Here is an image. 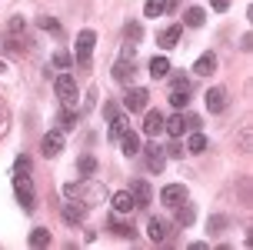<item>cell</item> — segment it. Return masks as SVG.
<instances>
[{
	"label": "cell",
	"instance_id": "obj_14",
	"mask_svg": "<svg viewBox=\"0 0 253 250\" xmlns=\"http://www.w3.org/2000/svg\"><path fill=\"white\" fill-rule=\"evenodd\" d=\"M117 140H120V147H124L126 157H137V153H140V134H133V130H124Z\"/></svg>",
	"mask_w": 253,
	"mask_h": 250
},
{
	"label": "cell",
	"instance_id": "obj_30",
	"mask_svg": "<svg viewBox=\"0 0 253 250\" xmlns=\"http://www.w3.org/2000/svg\"><path fill=\"white\" fill-rule=\"evenodd\" d=\"M7 34H10V37H20V34H27V24H24V17H13L10 24H7Z\"/></svg>",
	"mask_w": 253,
	"mask_h": 250
},
{
	"label": "cell",
	"instance_id": "obj_2",
	"mask_svg": "<svg viewBox=\"0 0 253 250\" xmlns=\"http://www.w3.org/2000/svg\"><path fill=\"white\" fill-rule=\"evenodd\" d=\"M13 194H17V200H20V207H24L27 213H34L37 200H34V184H30L27 174H13Z\"/></svg>",
	"mask_w": 253,
	"mask_h": 250
},
{
	"label": "cell",
	"instance_id": "obj_19",
	"mask_svg": "<svg viewBox=\"0 0 253 250\" xmlns=\"http://www.w3.org/2000/svg\"><path fill=\"white\" fill-rule=\"evenodd\" d=\"M167 74H170V60H167V57H153L150 60V77L153 80H164Z\"/></svg>",
	"mask_w": 253,
	"mask_h": 250
},
{
	"label": "cell",
	"instance_id": "obj_23",
	"mask_svg": "<svg viewBox=\"0 0 253 250\" xmlns=\"http://www.w3.org/2000/svg\"><path fill=\"white\" fill-rule=\"evenodd\" d=\"M84 213H87V207L67 203V207H63V220H67V224H80V220H84Z\"/></svg>",
	"mask_w": 253,
	"mask_h": 250
},
{
	"label": "cell",
	"instance_id": "obj_21",
	"mask_svg": "<svg viewBox=\"0 0 253 250\" xmlns=\"http://www.w3.org/2000/svg\"><path fill=\"white\" fill-rule=\"evenodd\" d=\"M110 230H114L117 237H130V240H133V234H137V230H133V224H126V220H120V217H114V220H110Z\"/></svg>",
	"mask_w": 253,
	"mask_h": 250
},
{
	"label": "cell",
	"instance_id": "obj_26",
	"mask_svg": "<svg viewBox=\"0 0 253 250\" xmlns=\"http://www.w3.org/2000/svg\"><path fill=\"white\" fill-rule=\"evenodd\" d=\"M167 10V0H147L143 3V17H160Z\"/></svg>",
	"mask_w": 253,
	"mask_h": 250
},
{
	"label": "cell",
	"instance_id": "obj_9",
	"mask_svg": "<svg viewBox=\"0 0 253 250\" xmlns=\"http://www.w3.org/2000/svg\"><path fill=\"white\" fill-rule=\"evenodd\" d=\"M143 134H147V137L164 134V113L160 110H147V117H143Z\"/></svg>",
	"mask_w": 253,
	"mask_h": 250
},
{
	"label": "cell",
	"instance_id": "obj_11",
	"mask_svg": "<svg viewBox=\"0 0 253 250\" xmlns=\"http://www.w3.org/2000/svg\"><path fill=\"white\" fill-rule=\"evenodd\" d=\"M130 194H133V203H137V207H147L150 197H153V190H150L147 180H133V184H130Z\"/></svg>",
	"mask_w": 253,
	"mask_h": 250
},
{
	"label": "cell",
	"instance_id": "obj_13",
	"mask_svg": "<svg viewBox=\"0 0 253 250\" xmlns=\"http://www.w3.org/2000/svg\"><path fill=\"white\" fill-rule=\"evenodd\" d=\"M180 34H183V30H180V24H173V27H167V30H160V34H157V44H160L164 50H170V47H177V44H180Z\"/></svg>",
	"mask_w": 253,
	"mask_h": 250
},
{
	"label": "cell",
	"instance_id": "obj_6",
	"mask_svg": "<svg viewBox=\"0 0 253 250\" xmlns=\"http://www.w3.org/2000/svg\"><path fill=\"white\" fill-rule=\"evenodd\" d=\"M60 150H63V134H60V130L43 134V140H40V153H43V157H57Z\"/></svg>",
	"mask_w": 253,
	"mask_h": 250
},
{
	"label": "cell",
	"instance_id": "obj_15",
	"mask_svg": "<svg viewBox=\"0 0 253 250\" xmlns=\"http://www.w3.org/2000/svg\"><path fill=\"white\" fill-rule=\"evenodd\" d=\"M114 210L117 213H130V210H137V203H133V194L130 190H120V194H114Z\"/></svg>",
	"mask_w": 253,
	"mask_h": 250
},
{
	"label": "cell",
	"instance_id": "obj_7",
	"mask_svg": "<svg viewBox=\"0 0 253 250\" xmlns=\"http://www.w3.org/2000/svg\"><path fill=\"white\" fill-rule=\"evenodd\" d=\"M143 157H147V167H150V170H157V174L167 167V150L160 147V144H150V147L143 150Z\"/></svg>",
	"mask_w": 253,
	"mask_h": 250
},
{
	"label": "cell",
	"instance_id": "obj_35",
	"mask_svg": "<svg viewBox=\"0 0 253 250\" xmlns=\"http://www.w3.org/2000/svg\"><path fill=\"white\" fill-rule=\"evenodd\" d=\"M37 24L43 27V30H50V34H60V24H57V20H53V17H40Z\"/></svg>",
	"mask_w": 253,
	"mask_h": 250
},
{
	"label": "cell",
	"instance_id": "obj_12",
	"mask_svg": "<svg viewBox=\"0 0 253 250\" xmlns=\"http://www.w3.org/2000/svg\"><path fill=\"white\" fill-rule=\"evenodd\" d=\"M147 234H150L153 244H164V240L170 237V224H167V220H157V217H150V224H147Z\"/></svg>",
	"mask_w": 253,
	"mask_h": 250
},
{
	"label": "cell",
	"instance_id": "obj_24",
	"mask_svg": "<svg viewBox=\"0 0 253 250\" xmlns=\"http://www.w3.org/2000/svg\"><path fill=\"white\" fill-rule=\"evenodd\" d=\"M203 20H207V13H203L200 7H190V10L183 13V24L187 27H203Z\"/></svg>",
	"mask_w": 253,
	"mask_h": 250
},
{
	"label": "cell",
	"instance_id": "obj_10",
	"mask_svg": "<svg viewBox=\"0 0 253 250\" xmlns=\"http://www.w3.org/2000/svg\"><path fill=\"white\" fill-rule=\"evenodd\" d=\"M207 110H210V113H220V110H227V90H223V87H213V90H207Z\"/></svg>",
	"mask_w": 253,
	"mask_h": 250
},
{
	"label": "cell",
	"instance_id": "obj_27",
	"mask_svg": "<svg viewBox=\"0 0 253 250\" xmlns=\"http://www.w3.org/2000/svg\"><path fill=\"white\" fill-rule=\"evenodd\" d=\"M77 120H80V113L67 107V110L60 113V130H74V127H77Z\"/></svg>",
	"mask_w": 253,
	"mask_h": 250
},
{
	"label": "cell",
	"instance_id": "obj_20",
	"mask_svg": "<svg viewBox=\"0 0 253 250\" xmlns=\"http://www.w3.org/2000/svg\"><path fill=\"white\" fill-rule=\"evenodd\" d=\"M173 210H177V224H180V227H190V224H193V217H197V213H193V207H190L187 200H183V203H177Z\"/></svg>",
	"mask_w": 253,
	"mask_h": 250
},
{
	"label": "cell",
	"instance_id": "obj_38",
	"mask_svg": "<svg viewBox=\"0 0 253 250\" xmlns=\"http://www.w3.org/2000/svg\"><path fill=\"white\" fill-rule=\"evenodd\" d=\"M173 90H183V94H190V80L187 77H173V84H170Z\"/></svg>",
	"mask_w": 253,
	"mask_h": 250
},
{
	"label": "cell",
	"instance_id": "obj_29",
	"mask_svg": "<svg viewBox=\"0 0 253 250\" xmlns=\"http://www.w3.org/2000/svg\"><path fill=\"white\" fill-rule=\"evenodd\" d=\"M124 130H126V117H120V113H117V117H110V137L117 140Z\"/></svg>",
	"mask_w": 253,
	"mask_h": 250
},
{
	"label": "cell",
	"instance_id": "obj_8",
	"mask_svg": "<svg viewBox=\"0 0 253 250\" xmlns=\"http://www.w3.org/2000/svg\"><path fill=\"white\" fill-rule=\"evenodd\" d=\"M160 200H164L167 207H177V203L187 200V187H183V184H167V187L160 190Z\"/></svg>",
	"mask_w": 253,
	"mask_h": 250
},
{
	"label": "cell",
	"instance_id": "obj_33",
	"mask_svg": "<svg viewBox=\"0 0 253 250\" xmlns=\"http://www.w3.org/2000/svg\"><path fill=\"white\" fill-rule=\"evenodd\" d=\"M170 103H173L177 110H183V107H187V103H190V97H187V94H183V90H173V94H170Z\"/></svg>",
	"mask_w": 253,
	"mask_h": 250
},
{
	"label": "cell",
	"instance_id": "obj_1",
	"mask_svg": "<svg viewBox=\"0 0 253 250\" xmlns=\"http://www.w3.org/2000/svg\"><path fill=\"white\" fill-rule=\"evenodd\" d=\"M63 197L67 200H84V203H97V200L107 197V187H103L100 180H80V184H63Z\"/></svg>",
	"mask_w": 253,
	"mask_h": 250
},
{
	"label": "cell",
	"instance_id": "obj_36",
	"mask_svg": "<svg viewBox=\"0 0 253 250\" xmlns=\"http://www.w3.org/2000/svg\"><path fill=\"white\" fill-rule=\"evenodd\" d=\"M13 174H30V157H17V163H13Z\"/></svg>",
	"mask_w": 253,
	"mask_h": 250
},
{
	"label": "cell",
	"instance_id": "obj_40",
	"mask_svg": "<svg viewBox=\"0 0 253 250\" xmlns=\"http://www.w3.org/2000/svg\"><path fill=\"white\" fill-rule=\"evenodd\" d=\"M210 7H213V10H220V13H223V10H227V7H230V0H210Z\"/></svg>",
	"mask_w": 253,
	"mask_h": 250
},
{
	"label": "cell",
	"instance_id": "obj_28",
	"mask_svg": "<svg viewBox=\"0 0 253 250\" xmlns=\"http://www.w3.org/2000/svg\"><path fill=\"white\" fill-rule=\"evenodd\" d=\"M47 244H50V230L37 227V230L30 234V247H47Z\"/></svg>",
	"mask_w": 253,
	"mask_h": 250
},
{
	"label": "cell",
	"instance_id": "obj_22",
	"mask_svg": "<svg viewBox=\"0 0 253 250\" xmlns=\"http://www.w3.org/2000/svg\"><path fill=\"white\" fill-rule=\"evenodd\" d=\"M187 150H190V153H203V150H207V137H203L200 130H190V140H187Z\"/></svg>",
	"mask_w": 253,
	"mask_h": 250
},
{
	"label": "cell",
	"instance_id": "obj_32",
	"mask_svg": "<svg viewBox=\"0 0 253 250\" xmlns=\"http://www.w3.org/2000/svg\"><path fill=\"white\" fill-rule=\"evenodd\" d=\"M140 37H143V27H140L137 20H130V24H126V40H130V44H137Z\"/></svg>",
	"mask_w": 253,
	"mask_h": 250
},
{
	"label": "cell",
	"instance_id": "obj_41",
	"mask_svg": "<svg viewBox=\"0 0 253 250\" xmlns=\"http://www.w3.org/2000/svg\"><path fill=\"white\" fill-rule=\"evenodd\" d=\"M167 157H183V147L173 144V147H167Z\"/></svg>",
	"mask_w": 253,
	"mask_h": 250
},
{
	"label": "cell",
	"instance_id": "obj_17",
	"mask_svg": "<svg viewBox=\"0 0 253 250\" xmlns=\"http://www.w3.org/2000/svg\"><path fill=\"white\" fill-rule=\"evenodd\" d=\"M213 70H216V53H213V50H210V53H203L200 60L193 63V74H200V77H210Z\"/></svg>",
	"mask_w": 253,
	"mask_h": 250
},
{
	"label": "cell",
	"instance_id": "obj_3",
	"mask_svg": "<svg viewBox=\"0 0 253 250\" xmlns=\"http://www.w3.org/2000/svg\"><path fill=\"white\" fill-rule=\"evenodd\" d=\"M53 87H57V97L63 100V107H77V80L70 74H60Z\"/></svg>",
	"mask_w": 253,
	"mask_h": 250
},
{
	"label": "cell",
	"instance_id": "obj_25",
	"mask_svg": "<svg viewBox=\"0 0 253 250\" xmlns=\"http://www.w3.org/2000/svg\"><path fill=\"white\" fill-rule=\"evenodd\" d=\"M77 170H80L84 177H93V174H97V160H93L90 153H84V157L77 160Z\"/></svg>",
	"mask_w": 253,
	"mask_h": 250
},
{
	"label": "cell",
	"instance_id": "obj_42",
	"mask_svg": "<svg viewBox=\"0 0 253 250\" xmlns=\"http://www.w3.org/2000/svg\"><path fill=\"white\" fill-rule=\"evenodd\" d=\"M253 47V37L250 34H243V40H240V50H250Z\"/></svg>",
	"mask_w": 253,
	"mask_h": 250
},
{
	"label": "cell",
	"instance_id": "obj_31",
	"mask_svg": "<svg viewBox=\"0 0 253 250\" xmlns=\"http://www.w3.org/2000/svg\"><path fill=\"white\" fill-rule=\"evenodd\" d=\"M240 147H243V153H250V150H253V130H250V124L240 130Z\"/></svg>",
	"mask_w": 253,
	"mask_h": 250
},
{
	"label": "cell",
	"instance_id": "obj_37",
	"mask_svg": "<svg viewBox=\"0 0 253 250\" xmlns=\"http://www.w3.org/2000/svg\"><path fill=\"white\" fill-rule=\"evenodd\" d=\"M53 67H60V70H67V67H70V53H53Z\"/></svg>",
	"mask_w": 253,
	"mask_h": 250
},
{
	"label": "cell",
	"instance_id": "obj_43",
	"mask_svg": "<svg viewBox=\"0 0 253 250\" xmlns=\"http://www.w3.org/2000/svg\"><path fill=\"white\" fill-rule=\"evenodd\" d=\"M167 7H180V0H167Z\"/></svg>",
	"mask_w": 253,
	"mask_h": 250
},
{
	"label": "cell",
	"instance_id": "obj_39",
	"mask_svg": "<svg viewBox=\"0 0 253 250\" xmlns=\"http://www.w3.org/2000/svg\"><path fill=\"white\" fill-rule=\"evenodd\" d=\"M187 130H200V117H193V113H187Z\"/></svg>",
	"mask_w": 253,
	"mask_h": 250
},
{
	"label": "cell",
	"instance_id": "obj_34",
	"mask_svg": "<svg viewBox=\"0 0 253 250\" xmlns=\"http://www.w3.org/2000/svg\"><path fill=\"white\" fill-rule=\"evenodd\" d=\"M7 124H10V113H7V103L0 100V137L7 134Z\"/></svg>",
	"mask_w": 253,
	"mask_h": 250
},
{
	"label": "cell",
	"instance_id": "obj_18",
	"mask_svg": "<svg viewBox=\"0 0 253 250\" xmlns=\"http://www.w3.org/2000/svg\"><path fill=\"white\" fill-rule=\"evenodd\" d=\"M133 74H137V70H133V60L126 63V57L114 67V80H120V84H133Z\"/></svg>",
	"mask_w": 253,
	"mask_h": 250
},
{
	"label": "cell",
	"instance_id": "obj_4",
	"mask_svg": "<svg viewBox=\"0 0 253 250\" xmlns=\"http://www.w3.org/2000/svg\"><path fill=\"white\" fill-rule=\"evenodd\" d=\"M93 44H97V34H93V30H80V34H77V63H87L90 60Z\"/></svg>",
	"mask_w": 253,
	"mask_h": 250
},
{
	"label": "cell",
	"instance_id": "obj_16",
	"mask_svg": "<svg viewBox=\"0 0 253 250\" xmlns=\"http://www.w3.org/2000/svg\"><path fill=\"white\" fill-rule=\"evenodd\" d=\"M164 130L170 137H183V130H187V113H173L170 120H164Z\"/></svg>",
	"mask_w": 253,
	"mask_h": 250
},
{
	"label": "cell",
	"instance_id": "obj_5",
	"mask_svg": "<svg viewBox=\"0 0 253 250\" xmlns=\"http://www.w3.org/2000/svg\"><path fill=\"white\" fill-rule=\"evenodd\" d=\"M147 100H150V94H147L143 87H130L126 97H124V107L130 113H140V110H147Z\"/></svg>",
	"mask_w": 253,
	"mask_h": 250
}]
</instances>
